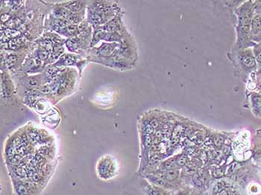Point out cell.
I'll list each match as a JSON object with an SVG mask.
<instances>
[{"mask_svg":"<svg viewBox=\"0 0 261 195\" xmlns=\"http://www.w3.org/2000/svg\"><path fill=\"white\" fill-rule=\"evenodd\" d=\"M254 14V1H243L241 6L233 10L237 39L233 49H247L255 46L250 38L251 21Z\"/></svg>","mask_w":261,"mask_h":195,"instance_id":"cell-1","label":"cell"},{"mask_svg":"<svg viewBox=\"0 0 261 195\" xmlns=\"http://www.w3.org/2000/svg\"><path fill=\"white\" fill-rule=\"evenodd\" d=\"M247 99L252 112L257 117H261V94L255 91H251L247 96Z\"/></svg>","mask_w":261,"mask_h":195,"instance_id":"cell-5","label":"cell"},{"mask_svg":"<svg viewBox=\"0 0 261 195\" xmlns=\"http://www.w3.org/2000/svg\"><path fill=\"white\" fill-rule=\"evenodd\" d=\"M49 53L46 51H38V55L40 60H46L49 57Z\"/></svg>","mask_w":261,"mask_h":195,"instance_id":"cell-13","label":"cell"},{"mask_svg":"<svg viewBox=\"0 0 261 195\" xmlns=\"http://www.w3.org/2000/svg\"><path fill=\"white\" fill-rule=\"evenodd\" d=\"M177 162H178V165H183L186 162V159H185V156H181V157L178 158V159H177Z\"/></svg>","mask_w":261,"mask_h":195,"instance_id":"cell-17","label":"cell"},{"mask_svg":"<svg viewBox=\"0 0 261 195\" xmlns=\"http://www.w3.org/2000/svg\"><path fill=\"white\" fill-rule=\"evenodd\" d=\"M17 57L15 54H11L9 57L6 59V63L8 66H12L15 64L16 61H17Z\"/></svg>","mask_w":261,"mask_h":195,"instance_id":"cell-11","label":"cell"},{"mask_svg":"<svg viewBox=\"0 0 261 195\" xmlns=\"http://www.w3.org/2000/svg\"><path fill=\"white\" fill-rule=\"evenodd\" d=\"M250 38L255 44H261V16L254 14L251 21Z\"/></svg>","mask_w":261,"mask_h":195,"instance_id":"cell-4","label":"cell"},{"mask_svg":"<svg viewBox=\"0 0 261 195\" xmlns=\"http://www.w3.org/2000/svg\"><path fill=\"white\" fill-rule=\"evenodd\" d=\"M40 91L43 93H49L50 92V88H49V86H45L42 87L41 89H40Z\"/></svg>","mask_w":261,"mask_h":195,"instance_id":"cell-18","label":"cell"},{"mask_svg":"<svg viewBox=\"0 0 261 195\" xmlns=\"http://www.w3.org/2000/svg\"><path fill=\"white\" fill-rule=\"evenodd\" d=\"M98 176L105 180H110L117 173V165L113 156L106 155L99 159L96 167Z\"/></svg>","mask_w":261,"mask_h":195,"instance_id":"cell-3","label":"cell"},{"mask_svg":"<svg viewBox=\"0 0 261 195\" xmlns=\"http://www.w3.org/2000/svg\"><path fill=\"white\" fill-rule=\"evenodd\" d=\"M102 39L107 41H120L122 38L117 32H109V33L105 34Z\"/></svg>","mask_w":261,"mask_h":195,"instance_id":"cell-7","label":"cell"},{"mask_svg":"<svg viewBox=\"0 0 261 195\" xmlns=\"http://www.w3.org/2000/svg\"><path fill=\"white\" fill-rule=\"evenodd\" d=\"M178 175V173H177L176 171L173 170V169H170L168 172H167L166 173V177H167V180H172L174 179H175V177Z\"/></svg>","mask_w":261,"mask_h":195,"instance_id":"cell-10","label":"cell"},{"mask_svg":"<svg viewBox=\"0 0 261 195\" xmlns=\"http://www.w3.org/2000/svg\"><path fill=\"white\" fill-rule=\"evenodd\" d=\"M228 57L239 74V77L243 80L249 79L251 75H255L257 72V61L254 57L253 48L233 49Z\"/></svg>","mask_w":261,"mask_h":195,"instance_id":"cell-2","label":"cell"},{"mask_svg":"<svg viewBox=\"0 0 261 195\" xmlns=\"http://www.w3.org/2000/svg\"><path fill=\"white\" fill-rule=\"evenodd\" d=\"M254 91L261 94V80H257V83H256L255 89H254Z\"/></svg>","mask_w":261,"mask_h":195,"instance_id":"cell-14","label":"cell"},{"mask_svg":"<svg viewBox=\"0 0 261 195\" xmlns=\"http://www.w3.org/2000/svg\"><path fill=\"white\" fill-rule=\"evenodd\" d=\"M84 7V3L82 2H70L67 6V9L72 11H80Z\"/></svg>","mask_w":261,"mask_h":195,"instance_id":"cell-8","label":"cell"},{"mask_svg":"<svg viewBox=\"0 0 261 195\" xmlns=\"http://www.w3.org/2000/svg\"><path fill=\"white\" fill-rule=\"evenodd\" d=\"M29 83H30V86L36 87L38 85V81L36 80V79L32 78H30V81H29Z\"/></svg>","mask_w":261,"mask_h":195,"instance_id":"cell-16","label":"cell"},{"mask_svg":"<svg viewBox=\"0 0 261 195\" xmlns=\"http://www.w3.org/2000/svg\"><path fill=\"white\" fill-rule=\"evenodd\" d=\"M117 46V44L114 43V44H106L103 45L99 49V53L101 55L109 56L111 54L115 47L114 46Z\"/></svg>","mask_w":261,"mask_h":195,"instance_id":"cell-6","label":"cell"},{"mask_svg":"<svg viewBox=\"0 0 261 195\" xmlns=\"http://www.w3.org/2000/svg\"><path fill=\"white\" fill-rule=\"evenodd\" d=\"M119 28H120V23L117 20L111 21L107 25V30L110 32H116Z\"/></svg>","mask_w":261,"mask_h":195,"instance_id":"cell-9","label":"cell"},{"mask_svg":"<svg viewBox=\"0 0 261 195\" xmlns=\"http://www.w3.org/2000/svg\"><path fill=\"white\" fill-rule=\"evenodd\" d=\"M254 14L261 16V1H254Z\"/></svg>","mask_w":261,"mask_h":195,"instance_id":"cell-12","label":"cell"},{"mask_svg":"<svg viewBox=\"0 0 261 195\" xmlns=\"http://www.w3.org/2000/svg\"><path fill=\"white\" fill-rule=\"evenodd\" d=\"M68 31L70 34H74L77 31V26L75 25H70L68 26Z\"/></svg>","mask_w":261,"mask_h":195,"instance_id":"cell-15","label":"cell"}]
</instances>
